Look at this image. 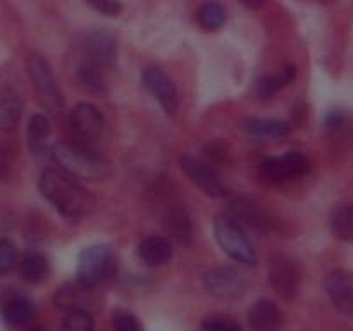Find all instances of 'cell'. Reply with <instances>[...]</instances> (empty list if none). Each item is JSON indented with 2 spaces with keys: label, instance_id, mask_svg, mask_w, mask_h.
I'll return each instance as SVG.
<instances>
[{
  "label": "cell",
  "instance_id": "obj_19",
  "mask_svg": "<svg viewBox=\"0 0 353 331\" xmlns=\"http://www.w3.org/2000/svg\"><path fill=\"white\" fill-rule=\"evenodd\" d=\"M23 102L12 88H0V130L12 131L19 124Z\"/></svg>",
  "mask_w": 353,
  "mask_h": 331
},
{
  "label": "cell",
  "instance_id": "obj_27",
  "mask_svg": "<svg viewBox=\"0 0 353 331\" xmlns=\"http://www.w3.org/2000/svg\"><path fill=\"white\" fill-rule=\"evenodd\" d=\"M165 224H168V230L171 231L172 237L178 238L183 243L192 237V223H190L188 214L179 207L169 210V214L165 216Z\"/></svg>",
  "mask_w": 353,
  "mask_h": 331
},
{
  "label": "cell",
  "instance_id": "obj_15",
  "mask_svg": "<svg viewBox=\"0 0 353 331\" xmlns=\"http://www.w3.org/2000/svg\"><path fill=\"white\" fill-rule=\"evenodd\" d=\"M248 324L252 331H281L285 324L281 309L272 300H257L248 310Z\"/></svg>",
  "mask_w": 353,
  "mask_h": 331
},
{
  "label": "cell",
  "instance_id": "obj_25",
  "mask_svg": "<svg viewBox=\"0 0 353 331\" xmlns=\"http://www.w3.org/2000/svg\"><path fill=\"white\" fill-rule=\"evenodd\" d=\"M76 81L85 92L100 93L103 90V78L99 68H95L90 62H81L76 68Z\"/></svg>",
  "mask_w": 353,
  "mask_h": 331
},
{
  "label": "cell",
  "instance_id": "obj_13",
  "mask_svg": "<svg viewBox=\"0 0 353 331\" xmlns=\"http://www.w3.org/2000/svg\"><path fill=\"white\" fill-rule=\"evenodd\" d=\"M324 288L338 310L353 316V274L343 269L331 271L326 276Z\"/></svg>",
  "mask_w": 353,
  "mask_h": 331
},
{
  "label": "cell",
  "instance_id": "obj_34",
  "mask_svg": "<svg viewBox=\"0 0 353 331\" xmlns=\"http://www.w3.org/2000/svg\"><path fill=\"white\" fill-rule=\"evenodd\" d=\"M241 6L248 7V9H259L264 3V0H240Z\"/></svg>",
  "mask_w": 353,
  "mask_h": 331
},
{
  "label": "cell",
  "instance_id": "obj_29",
  "mask_svg": "<svg viewBox=\"0 0 353 331\" xmlns=\"http://www.w3.org/2000/svg\"><path fill=\"white\" fill-rule=\"evenodd\" d=\"M17 265V250L7 238H0V274H9Z\"/></svg>",
  "mask_w": 353,
  "mask_h": 331
},
{
  "label": "cell",
  "instance_id": "obj_36",
  "mask_svg": "<svg viewBox=\"0 0 353 331\" xmlns=\"http://www.w3.org/2000/svg\"><path fill=\"white\" fill-rule=\"evenodd\" d=\"M317 2H327V0H317Z\"/></svg>",
  "mask_w": 353,
  "mask_h": 331
},
{
  "label": "cell",
  "instance_id": "obj_9",
  "mask_svg": "<svg viewBox=\"0 0 353 331\" xmlns=\"http://www.w3.org/2000/svg\"><path fill=\"white\" fill-rule=\"evenodd\" d=\"M269 283L272 290L281 297L283 300L290 302L296 297L300 283V269L296 262L290 255L276 254L269 261Z\"/></svg>",
  "mask_w": 353,
  "mask_h": 331
},
{
  "label": "cell",
  "instance_id": "obj_35",
  "mask_svg": "<svg viewBox=\"0 0 353 331\" xmlns=\"http://www.w3.org/2000/svg\"><path fill=\"white\" fill-rule=\"evenodd\" d=\"M26 331H43V328H40V326H34V328H30V330H26Z\"/></svg>",
  "mask_w": 353,
  "mask_h": 331
},
{
  "label": "cell",
  "instance_id": "obj_17",
  "mask_svg": "<svg viewBox=\"0 0 353 331\" xmlns=\"http://www.w3.org/2000/svg\"><path fill=\"white\" fill-rule=\"evenodd\" d=\"M138 255L147 265L159 268V265L168 264L172 259V245L164 237L145 238L138 247Z\"/></svg>",
  "mask_w": 353,
  "mask_h": 331
},
{
  "label": "cell",
  "instance_id": "obj_21",
  "mask_svg": "<svg viewBox=\"0 0 353 331\" xmlns=\"http://www.w3.org/2000/svg\"><path fill=\"white\" fill-rule=\"evenodd\" d=\"M295 66H285V68L279 69L276 74H268L259 78L257 83H255V92H257V95L261 97V99H269V97L276 95V93L281 92L283 88H286V86L295 79Z\"/></svg>",
  "mask_w": 353,
  "mask_h": 331
},
{
  "label": "cell",
  "instance_id": "obj_32",
  "mask_svg": "<svg viewBox=\"0 0 353 331\" xmlns=\"http://www.w3.org/2000/svg\"><path fill=\"white\" fill-rule=\"evenodd\" d=\"M85 2L103 16H119L121 10H123V3L119 0H85Z\"/></svg>",
  "mask_w": 353,
  "mask_h": 331
},
{
  "label": "cell",
  "instance_id": "obj_3",
  "mask_svg": "<svg viewBox=\"0 0 353 331\" xmlns=\"http://www.w3.org/2000/svg\"><path fill=\"white\" fill-rule=\"evenodd\" d=\"M28 74L40 106L54 116H61L64 110V97L47 59L40 54H31L28 57Z\"/></svg>",
  "mask_w": 353,
  "mask_h": 331
},
{
  "label": "cell",
  "instance_id": "obj_30",
  "mask_svg": "<svg viewBox=\"0 0 353 331\" xmlns=\"http://www.w3.org/2000/svg\"><path fill=\"white\" fill-rule=\"evenodd\" d=\"M114 331H141V324L134 314L128 310H116L112 314Z\"/></svg>",
  "mask_w": 353,
  "mask_h": 331
},
{
  "label": "cell",
  "instance_id": "obj_33",
  "mask_svg": "<svg viewBox=\"0 0 353 331\" xmlns=\"http://www.w3.org/2000/svg\"><path fill=\"white\" fill-rule=\"evenodd\" d=\"M341 124H343V116H341L340 112H336V110H331L326 117V126L330 128V130H336Z\"/></svg>",
  "mask_w": 353,
  "mask_h": 331
},
{
  "label": "cell",
  "instance_id": "obj_6",
  "mask_svg": "<svg viewBox=\"0 0 353 331\" xmlns=\"http://www.w3.org/2000/svg\"><path fill=\"white\" fill-rule=\"evenodd\" d=\"M310 161L300 152H286L283 155L265 159L261 164V176L269 185H281L302 178L309 172Z\"/></svg>",
  "mask_w": 353,
  "mask_h": 331
},
{
  "label": "cell",
  "instance_id": "obj_10",
  "mask_svg": "<svg viewBox=\"0 0 353 331\" xmlns=\"http://www.w3.org/2000/svg\"><path fill=\"white\" fill-rule=\"evenodd\" d=\"M83 54L86 62L99 69H109L116 66L117 41L110 31L92 30L83 40Z\"/></svg>",
  "mask_w": 353,
  "mask_h": 331
},
{
  "label": "cell",
  "instance_id": "obj_2",
  "mask_svg": "<svg viewBox=\"0 0 353 331\" xmlns=\"http://www.w3.org/2000/svg\"><path fill=\"white\" fill-rule=\"evenodd\" d=\"M52 157L61 171L81 181H100L112 172L107 159L76 141H59L52 148Z\"/></svg>",
  "mask_w": 353,
  "mask_h": 331
},
{
  "label": "cell",
  "instance_id": "obj_28",
  "mask_svg": "<svg viewBox=\"0 0 353 331\" xmlns=\"http://www.w3.org/2000/svg\"><path fill=\"white\" fill-rule=\"evenodd\" d=\"M59 331H95V321L92 314L86 310H74V312H68V317L62 321Z\"/></svg>",
  "mask_w": 353,
  "mask_h": 331
},
{
  "label": "cell",
  "instance_id": "obj_16",
  "mask_svg": "<svg viewBox=\"0 0 353 331\" xmlns=\"http://www.w3.org/2000/svg\"><path fill=\"white\" fill-rule=\"evenodd\" d=\"M92 288H86L81 283H68V285L61 286L55 295V305L65 312H74V310H86L90 312L88 305L92 303L88 293Z\"/></svg>",
  "mask_w": 353,
  "mask_h": 331
},
{
  "label": "cell",
  "instance_id": "obj_5",
  "mask_svg": "<svg viewBox=\"0 0 353 331\" xmlns=\"http://www.w3.org/2000/svg\"><path fill=\"white\" fill-rule=\"evenodd\" d=\"M203 288L214 299H238L248 288V278L243 271L231 265L210 269L203 274Z\"/></svg>",
  "mask_w": 353,
  "mask_h": 331
},
{
  "label": "cell",
  "instance_id": "obj_14",
  "mask_svg": "<svg viewBox=\"0 0 353 331\" xmlns=\"http://www.w3.org/2000/svg\"><path fill=\"white\" fill-rule=\"evenodd\" d=\"M226 216L240 224L241 228H252L257 231H265L269 228V217L257 202L247 197H238L230 203Z\"/></svg>",
  "mask_w": 353,
  "mask_h": 331
},
{
  "label": "cell",
  "instance_id": "obj_24",
  "mask_svg": "<svg viewBox=\"0 0 353 331\" xmlns=\"http://www.w3.org/2000/svg\"><path fill=\"white\" fill-rule=\"evenodd\" d=\"M48 262L40 252H28L21 262V274L28 283H40L47 276Z\"/></svg>",
  "mask_w": 353,
  "mask_h": 331
},
{
  "label": "cell",
  "instance_id": "obj_11",
  "mask_svg": "<svg viewBox=\"0 0 353 331\" xmlns=\"http://www.w3.org/2000/svg\"><path fill=\"white\" fill-rule=\"evenodd\" d=\"M181 169L186 178L192 179L193 185L205 195L212 197V199H219V197H224L228 193L219 174L200 159L193 157V155H183Z\"/></svg>",
  "mask_w": 353,
  "mask_h": 331
},
{
  "label": "cell",
  "instance_id": "obj_20",
  "mask_svg": "<svg viewBox=\"0 0 353 331\" xmlns=\"http://www.w3.org/2000/svg\"><path fill=\"white\" fill-rule=\"evenodd\" d=\"M37 314V307H34L33 300L26 299V297H14V299L7 300L2 307V319L10 326H23V324L30 323Z\"/></svg>",
  "mask_w": 353,
  "mask_h": 331
},
{
  "label": "cell",
  "instance_id": "obj_7",
  "mask_svg": "<svg viewBox=\"0 0 353 331\" xmlns=\"http://www.w3.org/2000/svg\"><path fill=\"white\" fill-rule=\"evenodd\" d=\"M112 265L110 248L105 245L86 247L78 257V281L86 288H97L107 279Z\"/></svg>",
  "mask_w": 353,
  "mask_h": 331
},
{
  "label": "cell",
  "instance_id": "obj_8",
  "mask_svg": "<svg viewBox=\"0 0 353 331\" xmlns=\"http://www.w3.org/2000/svg\"><path fill=\"white\" fill-rule=\"evenodd\" d=\"M69 130L76 143L90 147V143L99 140L103 131V116L95 106L81 102L72 107L69 112Z\"/></svg>",
  "mask_w": 353,
  "mask_h": 331
},
{
  "label": "cell",
  "instance_id": "obj_23",
  "mask_svg": "<svg viewBox=\"0 0 353 331\" xmlns=\"http://www.w3.org/2000/svg\"><path fill=\"white\" fill-rule=\"evenodd\" d=\"M331 233L334 238L345 241V243H353V203L340 207L331 217Z\"/></svg>",
  "mask_w": 353,
  "mask_h": 331
},
{
  "label": "cell",
  "instance_id": "obj_1",
  "mask_svg": "<svg viewBox=\"0 0 353 331\" xmlns=\"http://www.w3.org/2000/svg\"><path fill=\"white\" fill-rule=\"evenodd\" d=\"M40 192L48 203L55 207L64 217L81 219L95 209V199L78 179L65 174L59 168H48L40 176Z\"/></svg>",
  "mask_w": 353,
  "mask_h": 331
},
{
  "label": "cell",
  "instance_id": "obj_4",
  "mask_svg": "<svg viewBox=\"0 0 353 331\" xmlns=\"http://www.w3.org/2000/svg\"><path fill=\"white\" fill-rule=\"evenodd\" d=\"M214 237L224 254L230 255L234 261L247 265H254L257 262V255H255L250 238L247 237L243 228L230 219L226 214H219L214 217Z\"/></svg>",
  "mask_w": 353,
  "mask_h": 331
},
{
  "label": "cell",
  "instance_id": "obj_12",
  "mask_svg": "<svg viewBox=\"0 0 353 331\" xmlns=\"http://www.w3.org/2000/svg\"><path fill=\"white\" fill-rule=\"evenodd\" d=\"M141 83L155 97L165 114H174L178 109L179 97L174 83L159 68H147L141 72Z\"/></svg>",
  "mask_w": 353,
  "mask_h": 331
},
{
  "label": "cell",
  "instance_id": "obj_31",
  "mask_svg": "<svg viewBox=\"0 0 353 331\" xmlns=\"http://www.w3.org/2000/svg\"><path fill=\"white\" fill-rule=\"evenodd\" d=\"M202 331H241V328L223 316H210L202 323Z\"/></svg>",
  "mask_w": 353,
  "mask_h": 331
},
{
  "label": "cell",
  "instance_id": "obj_26",
  "mask_svg": "<svg viewBox=\"0 0 353 331\" xmlns=\"http://www.w3.org/2000/svg\"><path fill=\"white\" fill-rule=\"evenodd\" d=\"M199 23L203 30L217 31L226 23V9L221 2L203 3L199 12Z\"/></svg>",
  "mask_w": 353,
  "mask_h": 331
},
{
  "label": "cell",
  "instance_id": "obj_22",
  "mask_svg": "<svg viewBox=\"0 0 353 331\" xmlns=\"http://www.w3.org/2000/svg\"><path fill=\"white\" fill-rule=\"evenodd\" d=\"M50 137V121L43 114H33L28 123V147L31 154H41Z\"/></svg>",
  "mask_w": 353,
  "mask_h": 331
},
{
  "label": "cell",
  "instance_id": "obj_18",
  "mask_svg": "<svg viewBox=\"0 0 353 331\" xmlns=\"http://www.w3.org/2000/svg\"><path fill=\"white\" fill-rule=\"evenodd\" d=\"M245 131L254 140L271 141L286 138L292 133V128L281 119H252L245 123Z\"/></svg>",
  "mask_w": 353,
  "mask_h": 331
}]
</instances>
